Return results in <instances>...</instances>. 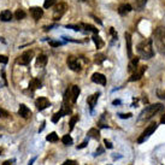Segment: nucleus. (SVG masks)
Wrapping results in <instances>:
<instances>
[{
    "instance_id": "1",
    "label": "nucleus",
    "mask_w": 165,
    "mask_h": 165,
    "mask_svg": "<svg viewBox=\"0 0 165 165\" xmlns=\"http://www.w3.org/2000/svg\"><path fill=\"white\" fill-rule=\"evenodd\" d=\"M137 52L141 56L142 59H151L154 56V51H153V40L147 39L144 40L137 45Z\"/></svg>"
},
{
    "instance_id": "2",
    "label": "nucleus",
    "mask_w": 165,
    "mask_h": 165,
    "mask_svg": "<svg viewBox=\"0 0 165 165\" xmlns=\"http://www.w3.org/2000/svg\"><path fill=\"white\" fill-rule=\"evenodd\" d=\"M164 110V105L158 103V104H153L147 106L141 113H140V119L141 121H146V119H151L152 117H154L158 112H161Z\"/></svg>"
},
{
    "instance_id": "3",
    "label": "nucleus",
    "mask_w": 165,
    "mask_h": 165,
    "mask_svg": "<svg viewBox=\"0 0 165 165\" xmlns=\"http://www.w3.org/2000/svg\"><path fill=\"white\" fill-rule=\"evenodd\" d=\"M154 42L158 51L165 56V28L158 27L154 30Z\"/></svg>"
},
{
    "instance_id": "4",
    "label": "nucleus",
    "mask_w": 165,
    "mask_h": 165,
    "mask_svg": "<svg viewBox=\"0 0 165 165\" xmlns=\"http://www.w3.org/2000/svg\"><path fill=\"white\" fill-rule=\"evenodd\" d=\"M157 128H158V124H157V123H152L151 125H148L147 128L144 130V133L141 134V136L137 139V144H142V142H145V141L147 140V139L157 130Z\"/></svg>"
},
{
    "instance_id": "5",
    "label": "nucleus",
    "mask_w": 165,
    "mask_h": 165,
    "mask_svg": "<svg viewBox=\"0 0 165 165\" xmlns=\"http://www.w3.org/2000/svg\"><path fill=\"white\" fill-rule=\"evenodd\" d=\"M68 10V5L65 3H59L56 7H54V12H53V19L54 21H59V18H61V16L65 14Z\"/></svg>"
},
{
    "instance_id": "6",
    "label": "nucleus",
    "mask_w": 165,
    "mask_h": 165,
    "mask_svg": "<svg viewBox=\"0 0 165 165\" xmlns=\"http://www.w3.org/2000/svg\"><path fill=\"white\" fill-rule=\"evenodd\" d=\"M33 57H34V52H33V51H25L23 54H21L18 57L17 63H18V64H21V65H28L29 63L31 61Z\"/></svg>"
},
{
    "instance_id": "7",
    "label": "nucleus",
    "mask_w": 165,
    "mask_h": 165,
    "mask_svg": "<svg viewBox=\"0 0 165 165\" xmlns=\"http://www.w3.org/2000/svg\"><path fill=\"white\" fill-rule=\"evenodd\" d=\"M146 69H147V66H145V65H142V66H140V68H136V70L131 74L129 81H130V82H134V81L140 80V79L142 77V76H144V74H145Z\"/></svg>"
},
{
    "instance_id": "8",
    "label": "nucleus",
    "mask_w": 165,
    "mask_h": 165,
    "mask_svg": "<svg viewBox=\"0 0 165 165\" xmlns=\"http://www.w3.org/2000/svg\"><path fill=\"white\" fill-rule=\"evenodd\" d=\"M66 63H68V65H69V68L72 70V71H76V72H79V71H81V65H80V63H79V60L76 59L75 57H72V56H70V57H68V59H66Z\"/></svg>"
},
{
    "instance_id": "9",
    "label": "nucleus",
    "mask_w": 165,
    "mask_h": 165,
    "mask_svg": "<svg viewBox=\"0 0 165 165\" xmlns=\"http://www.w3.org/2000/svg\"><path fill=\"white\" fill-rule=\"evenodd\" d=\"M35 106L39 111H44L45 109H47L49 106V100L47 98H39L35 101Z\"/></svg>"
},
{
    "instance_id": "10",
    "label": "nucleus",
    "mask_w": 165,
    "mask_h": 165,
    "mask_svg": "<svg viewBox=\"0 0 165 165\" xmlns=\"http://www.w3.org/2000/svg\"><path fill=\"white\" fill-rule=\"evenodd\" d=\"M124 36H125V44H126V52H128V57L130 58V59H133L134 57H133V42H131V35L129 34V33H125L124 34Z\"/></svg>"
},
{
    "instance_id": "11",
    "label": "nucleus",
    "mask_w": 165,
    "mask_h": 165,
    "mask_svg": "<svg viewBox=\"0 0 165 165\" xmlns=\"http://www.w3.org/2000/svg\"><path fill=\"white\" fill-rule=\"evenodd\" d=\"M18 115L23 118H29V117H31V111L29 110V107L27 105L21 104L19 109H18Z\"/></svg>"
},
{
    "instance_id": "12",
    "label": "nucleus",
    "mask_w": 165,
    "mask_h": 165,
    "mask_svg": "<svg viewBox=\"0 0 165 165\" xmlns=\"http://www.w3.org/2000/svg\"><path fill=\"white\" fill-rule=\"evenodd\" d=\"M92 81L94 83H98V84H101V86L106 84V77L103 74H99V72H95V74L92 75Z\"/></svg>"
},
{
    "instance_id": "13",
    "label": "nucleus",
    "mask_w": 165,
    "mask_h": 165,
    "mask_svg": "<svg viewBox=\"0 0 165 165\" xmlns=\"http://www.w3.org/2000/svg\"><path fill=\"white\" fill-rule=\"evenodd\" d=\"M30 14H31V16H33V18L35 21H39L44 15V10L41 7H36V6L30 7Z\"/></svg>"
},
{
    "instance_id": "14",
    "label": "nucleus",
    "mask_w": 165,
    "mask_h": 165,
    "mask_svg": "<svg viewBox=\"0 0 165 165\" xmlns=\"http://www.w3.org/2000/svg\"><path fill=\"white\" fill-rule=\"evenodd\" d=\"M131 10H133V7H131L130 4H122V5H119V7H118V14H119L121 16H125L126 14H129Z\"/></svg>"
},
{
    "instance_id": "15",
    "label": "nucleus",
    "mask_w": 165,
    "mask_h": 165,
    "mask_svg": "<svg viewBox=\"0 0 165 165\" xmlns=\"http://www.w3.org/2000/svg\"><path fill=\"white\" fill-rule=\"evenodd\" d=\"M80 93H81V89H80L79 86L75 84V86L71 87V101L72 103H76V101H77V98H79Z\"/></svg>"
},
{
    "instance_id": "16",
    "label": "nucleus",
    "mask_w": 165,
    "mask_h": 165,
    "mask_svg": "<svg viewBox=\"0 0 165 165\" xmlns=\"http://www.w3.org/2000/svg\"><path fill=\"white\" fill-rule=\"evenodd\" d=\"M99 95H100V93H95V94H93V95H91V96H88L87 103H88V105H89L91 109H94V106H95V104H96V101H98V99H99Z\"/></svg>"
},
{
    "instance_id": "17",
    "label": "nucleus",
    "mask_w": 165,
    "mask_h": 165,
    "mask_svg": "<svg viewBox=\"0 0 165 165\" xmlns=\"http://www.w3.org/2000/svg\"><path fill=\"white\" fill-rule=\"evenodd\" d=\"M42 83L39 79H33L30 82H29V88L31 91H35V89H39V88H41Z\"/></svg>"
},
{
    "instance_id": "18",
    "label": "nucleus",
    "mask_w": 165,
    "mask_h": 165,
    "mask_svg": "<svg viewBox=\"0 0 165 165\" xmlns=\"http://www.w3.org/2000/svg\"><path fill=\"white\" fill-rule=\"evenodd\" d=\"M47 60H48L47 56L40 54L39 57L36 58V65H37V66H45V65L47 64Z\"/></svg>"
},
{
    "instance_id": "19",
    "label": "nucleus",
    "mask_w": 165,
    "mask_h": 165,
    "mask_svg": "<svg viewBox=\"0 0 165 165\" xmlns=\"http://www.w3.org/2000/svg\"><path fill=\"white\" fill-rule=\"evenodd\" d=\"M11 18H12V14L10 10H5L0 14V19L3 22H9V21H11Z\"/></svg>"
},
{
    "instance_id": "20",
    "label": "nucleus",
    "mask_w": 165,
    "mask_h": 165,
    "mask_svg": "<svg viewBox=\"0 0 165 165\" xmlns=\"http://www.w3.org/2000/svg\"><path fill=\"white\" fill-rule=\"evenodd\" d=\"M137 64H139V58H133V59H131V61L129 63V69H128V71L133 74V72L136 70Z\"/></svg>"
},
{
    "instance_id": "21",
    "label": "nucleus",
    "mask_w": 165,
    "mask_h": 165,
    "mask_svg": "<svg viewBox=\"0 0 165 165\" xmlns=\"http://www.w3.org/2000/svg\"><path fill=\"white\" fill-rule=\"evenodd\" d=\"M88 135H89L91 137H93V139H95V140H99L100 131L96 128H92V129H89V131H88Z\"/></svg>"
},
{
    "instance_id": "22",
    "label": "nucleus",
    "mask_w": 165,
    "mask_h": 165,
    "mask_svg": "<svg viewBox=\"0 0 165 165\" xmlns=\"http://www.w3.org/2000/svg\"><path fill=\"white\" fill-rule=\"evenodd\" d=\"M93 42L95 44V46H96V48H101L104 46V41L100 39V37L98 36V34H94V36H93Z\"/></svg>"
},
{
    "instance_id": "23",
    "label": "nucleus",
    "mask_w": 165,
    "mask_h": 165,
    "mask_svg": "<svg viewBox=\"0 0 165 165\" xmlns=\"http://www.w3.org/2000/svg\"><path fill=\"white\" fill-rule=\"evenodd\" d=\"M81 27H83L86 30H88V31H92V33H94V34H98V33H99V29H96L95 27H93V25H91V24L82 23V24H81Z\"/></svg>"
},
{
    "instance_id": "24",
    "label": "nucleus",
    "mask_w": 165,
    "mask_h": 165,
    "mask_svg": "<svg viewBox=\"0 0 165 165\" xmlns=\"http://www.w3.org/2000/svg\"><path fill=\"white\" fill-rule=\"evenodd\" d=\"M61 142L64 144L65 146H71L74 141H72V137H71V136L68 134V135H64V136L61 137Z\"/></svg>"
},
{
    "instance_id": "25",
    "label": "nucleus",
    "mask_w": 165,
    "mask_h": 165,
    "mask_svg": "<svg viewBox=\"0 0 165 165\" xmlns=\"http://www.w3.org/2000/svg\"><path fill=\"white\" fill-rule=\"evenodd\" d=\"M46 140L47 141H49V142H57L58 141V135H57V133H51V134H48L47 136H46Z\"/></svg>"
},
{
    "instance_id": "26",
    "label": "nucleus",
    "mask_w": 165,
    "mask_h": 165,
    "mask_svg": "<svg viewBox=\"0 0 165 165\" xmlns=\"http://www.w3.org/2000/svg\"><path fill=\"white\" fill-rule=\"evenodd\" d=\"M25 17V12L23 11V10H17L16 12H15V18L16 19H18V21H21V19H23Z\"/></svg>"
},
{
    "instance_id": "27",
    "label": "nucleus",
    "mask_w": 165,
    "mask_h": 165,
    "mask_svg": "<svg viewBox=\"0 0 165 165\" xmlns=\"http://www.w3.org/2000/svg\"><path fill=\"white\" fill-rule=\"evenodd\" d=\"M95 59H94V61L96 63V64H101L106 58H105V56L104 54H101V53H98V54H95V57H94Z\"/></svg>"
},
{
    "instance_id": "28",
    "label": "nucleus",
    "mask_w": 165,
    "mask_h": 165,
    "mask_svg": "<svg viewBox=\"0 0 165 165\" xmlns=\"http://www.w3.org/2000/svg\"><path fill=\"white\" fill-rule=\"evenodd\" d=\"M80 119V116L79 115H75L71 119H70V131L74 129V126H75V124H76V122H77Z\"/></svg>"
},
{
    "instance_id": "29",
    "label": "nucleus",
    "mask_w": 165,
    "mask_h": 165,
    "mask_svg": "<svg viewBox=\"0 0 165 165\" xmlns=\"http://www.w3.org/2000/svg\"><path fill=\"white\" fill-rule=\"evenodd\" d=\"M63 116H64V113H63L61 111L57 112L56 115H54V116L52 117V122H53V123H57V122H58V121H59V119H60V118H61Z\"/></svg>"
},
{
    "instance_id": "30",
    "label": "nucleus",
    "mask_w": 165,
    "mask_h": 165,
    "mask_svg": "<svg viewBox=\"0 0 165 165\" xmlns=\"http://www.w3.org/2000/svg\"><path fill=\"white\" fill-rule=\"evenodd\" d=\"M54 3H56V0H45L44 7H45V9H49L51 6H53Z\"/></svg>"
},
{
    "instance_id": "31",
    "label": "nucleus",
    "mask_w": 165,
    "mask_h": 165,
    "mask_svg": "<svg viewBox=\"0 0 165 165\" xmlns=\"http://www.w3.org/2000/svg\"><path fill=\"white\" fill-rule=\"evenodd\" d=\"M61 165H77V161H75V160H65L64 163H63Z\"/></svg>"
},
{
    "instance_id": "32",
    "label": "nucleus",
    "mask_w": 165,
    "mask_h": 165,
    "mask_svg": "<svg viewBox=\"0 0 165 165\" xmlns=\"http://www.w3.org/2000/svg\"><path fill=\"white\" fill-rule=\"evenodd\" d=\"M0 117H9V112L0 107Z\"/></svg>"
},
{
    "instance_id": "33",
    "label": "nucleus",
    "mask_w": 165,
    "mask_h": 165,
    "mask_svg": "<svg viewBox=\"0 0 165 165\" xmlns=\"http://www.w3.org/2000/svg\"><path fill=\"white\" fill-rule=\"evenodd\" d=\"M0 63H3V64H7V63H9L7 57H6V56H1V54H0Z\"/></svg>"
},
{
    "instance_id": "34",
    "label": "nucleus",
    "mask_w": 165,
    "mask_h": 165,
    "mask_svg": "<svg viewBox=\"0 0 165 165\" xmlns=\"http://www.w3.org/2000/svg\"><path fill=\"white\" fill-rule=\"evenodd\" d=\"M66 28H71V29H74V30H80V29H81V25H71V24L69 25V24H68Z\"/></svg>"
},
{
    "instance_id": "35",
    "label": "nucleus",
    "mask_w": 165,
    "mask_h": 165,
    "mask_svg": "<svg viewBox=\"0 0 165 165\" xmlns=\"http://www.w3.org/2000/svg\"><path fill=\"white\" fill-rule=\"evenodd\" d=\"M60 45H61V42H59V41H49V46H52V47H58Z\"/></svg>"
},
{
    "instance_id": "36",
    "label": "nucleus",
    "mask_w": 165,
    "mask_h": 165,
    "mask_svg": "<svg viewBox=\"0 0 165 165\" xmlns=\"http://www.w3.org/2000/svg\"><path fill=\"white\" fill-rule=\"evenodd\" d=\"M131 116H133L131 113H126V115H125V113H121V115H119V117L123 118V119H125V118H130Z\"/></svg>"
},
{
    "instance_id": "37",
    "label": "nucleus",
    "mask_w": 165,
    "mask_h": 165,
    "mask_svg": "<svg viewBox=\"0 0 165 165\" xmlns=\"http://www.w3.org/2000/svg\"><path fill=\"white\" fill-rule=\"evenodd\" d=\"M146 1H147V0H136V3H137V5H139V7H142V6L146 4Z\"/></svg>"
},
{
    "instance_id": "38",
    "label": "nucleus",
    "mask_w": 165,
    "mask_h": 165,
    "mask_svg": "<svg viewBox=\"0 0 165 165\" xmlns=\"http://www.w3.org/2000/svg\"><path fill=\"white\" fill-rule=\"evenodd\" d=\"M104 144H105V146H106L107 148H112V147H113L112 144H111V141H109L107 139H105V140H104Z\"/></svg>"
},
{
    "instance_id": "39",
    "label": "nucleus",
    "mask_w": 165,
    "mask_h": 165,
    "mask_svg": "<svg viewBox=\"0 0 165 165\" xmlns=\"http://www.w3.org/2000/svg\"><path fill=\"white\" fill-rule=\"evenodd\" d=\"M87 144H88V141H87V140H86V141H83V142H82L81 145H79V146H77V149H81V148H84V147L87 146Z\"/></svg>"
},
{
    "instance_id": "40",
    "label": "nucleus",
    "mask_w": 165,
    "mask_h": 165,
    "mask_svg": "<svg viewBox=\"0 0 165 165\" xmlns=\"http://www.w3.org/2000/svg\"><path fill=\"white\" fill-rule=\"evenodd\" d=\"M110 33L112 34V36H113V39H117V33L115 31V29H113V28H110Z\"/></svg>"
},
{
    "instance_id": "41",
    "label": "nucleus",
    "mask_w": 165,
    "mask_h": 165,
    "mask_svg": "<svg viewBox=\"0 0 165 165\" xmlns=\"http://www.w3.org/2000/svg\"><path fill=\"white\" fill-rule=\"evenodd\" d=\"M158 96H159L160 99H164V100H165V91H164V92H158Z\"/></svg>"
},
{
    "instance_id": "42",
    "label": "nucleus",
    "mask_w": 165,
    "mask_h": 165,
    "mask_svg": "<svg viewBox=\"0 0 165 165\" xmlns=\"http://www.w3.org/2000/svg\"><path fill=\"white\" fill-rule=\"evenodd\" d=\"M3 165H14V161L12 160H6V161H4Z\"/></svg>"
},
{
    "instance_id": "43",
    "label": "nucleus",
    "mask_w": 165,
    "mask_h": 165,
    "mask_svg": "<svg viewBox=\"0 0 165 165\" xmlns=\"http://www.w3.org/2000/svg\"><path fill=\"white\" fill-rule=\"evenodd\" d=\"M160 123H161V124H165V115H163V116H161V119H160Z\"/></svg>"
},
{
    "instance_id": "44",
    "label": "nucleus",
    "mask_w": 165,
    "mask_h": 165,
    "mask_svg": "<svg viewBox=\"0 0 165 165\" xmlns=\"http://www.w3.org/2000/svg\"><path fill=\"white\" fill-rule=\"evenodd\" d=\"M121 104V100H113V105H119Z\"/></svg>"
},
{
    "instance_id": "45",
    "label": "nucleus",
    "mask_w": 165,
    "mask_h": 165,
    "mask_svg": "<svg viewBox=\"0 0 165 165\" xmlns=\"http://www.w3.org/2000/svg\"><path fill=\"white\" fill-rule=\"evenodd\" d=\"M35 159H36V158H33V159H31V160L29 161V164H28V165H33V163L35 161Z\"/></svg>"
},
{
    "instance_id": "46",
    "label": "nucleus",
    "mask_w": 165,
    "mask_h": 165,
    "mask_svg": "<svg viewBox=\"0 0 165 165\" xmlns=\"http://www.w3.org/2000/svg\"><path fill=\"white\" fill-rule=\"evenodd\" d=\"M1 152H3V149H1V148H0V154H1Z\"/></svg>"
}]
</instances>
